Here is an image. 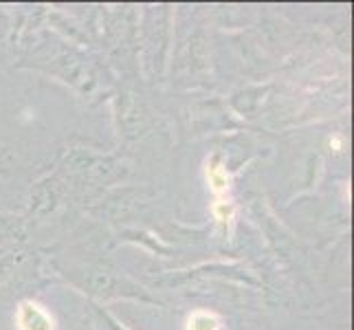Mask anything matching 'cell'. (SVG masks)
Returning <instances> with one entry per match:
<instances>
[{
    "mask_svg": "<svg viewBox=\"0 0 354 330\" xmlns=\"http://www.w3.org/2000/svg\"><path fill=\"white\" fill-rule=\"evenodd\" d=\"M207 178H209V185H212V190H214L216 194L227 192V187H229V178H227L225 169H223L221 165L209 167V172H207Z\"/></svg>",
    "mask_w": 354,
    "mask_h": 330,
    "instance_id": "obj_3",
    "label": "cell"
},
{
    "mask_svg": "<svg viewBox=\"0 0 354 330\" xmlns=\"http://www.w3.org/2000/svg\"><path fill=\"white\" fill-rule=\"evenodd\" d=\"M216 214L221 216V220H227V218H229V207H227L225 203H218V207H216Z\"/></svg>",
    "mask_w": 354,
    "mask_h": 330,
    "instance_id": "obj_4",
    "label": "cell"
},
{
    "mask_svg": "<svg viewBox=\"0 0 354 330\" xmlns=\"http://www.w3.org/2000/svg\"><path fill=\"white\" fill-rule=\"evenodd\" d=\"M18 326L20 330H53V317L40 304L24 302L18 309Z\"/></svg>",
    "mask_w": 354,
    "mask_h": 330,
    "instance_id": "obj_1",
    "label": "cell"
},
{
    "mask_svg": "<svg viewBox=\"0 0 354 330\" xmlns=\"http://www.w3.org/2000/svg\"><path fill=\"white\" fill-rule=\"evenodd\" d=\"M187 330H221V322L216 315L198 311L187 320Z\"/></svg>",
    "mask_w": 354,
    "mask_h": 330,
    "instance_id": "obj_2",
    "label": "cell"
}]
</instances>
